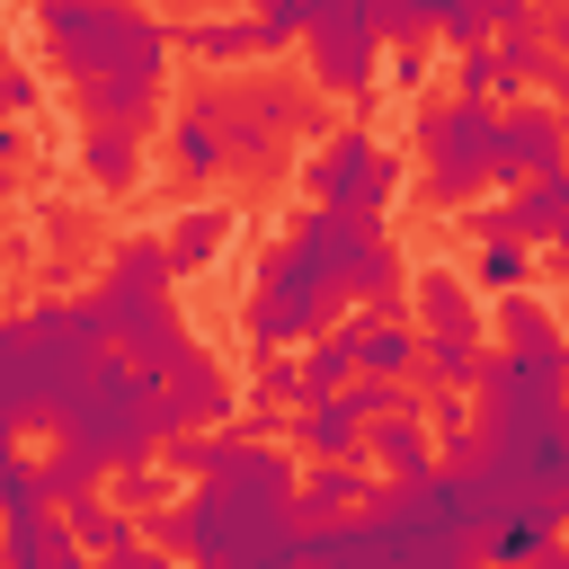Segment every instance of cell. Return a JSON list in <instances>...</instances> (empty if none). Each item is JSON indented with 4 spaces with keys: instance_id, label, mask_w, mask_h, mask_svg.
<instances>
[{
    "instance_id": "obj_1",
    "label": "cell",
    "mask_w": 569,
    "mask_h": 569,
    "mask_svg": "<svg viewBox=\"0 0 569 569\" xmlns=\"http://www.w3.org/2000/svg\"><path fill=\"white\" fill-rule=\"evenodd\" d=\"M53 62L71 71V98L89 124L142 133L160 116V71H169V18L116 9V0H44L36 9Z\"/></svg>"
},
{
    "instance_id": "obj_2",
    "label": "cell",
    "mask_w": 569,
    "mask_h": 569,
    "mask_svg": "<svg viewBox=\"0 0 569 569\" xmlns=\"http://www.w3.org/2000/svg\"><path fill=\"white\" fill-rule=\"evenodd\" d=\"M178 418L160 400V382H142L124 356H98L80 373V391L53 409V445L89 453L98 471H124V462H151V445H169Z\"/></svg>"
},
{
    "instance_id": "obj_3",
    "label": "cell",
    "mask_w": 569,
    "mask_h": 569,
    "mask_svg": "<svg viewBox=\"0 0 569 569\" xmlns=\"http://www.w3.org/2000/svg\"><path fill=\"white\" fill-rule=\"evenodd\" d=\"M98 302H107V356H124L142 382H160V373H178L196 356V338H187V320L169 302V249L160 240H116Z\"/></svg>"
},
{
    "instance_id": "obj_4",
    "label": "cell",
    "mask_w": 569,
    "mask_h": 569,
    "mask_svg": "<svg viewBox=\"0 0 569 569\" xmlns=\"http://www.w3.org/2000/svg\"><path fill=\"white\" fill-rule=\"evenodd\" d=\"M196 107L222 124L231 169H276V160H284V133H311V98H302L284 71H231V80H204Z\"/></svg>"
},
{
    "instance_id": "obj_5",
    "label": "cell",
    "mask_w": 569,
    "mask_h": 569,
    "mask_svg": "<svg viewBox=\"0 0 569 569\" xmlns=\"http://www.w3.org/2000/svg\"><path fill=\"white\" fill-rule=\"evenodd\" d=\"M409 142H418V169H427L436 204H471L480 187H498V107H462V98L427 107L418 98Z\"/></svg>"
},
{
    "instance_id": "obj_6",
    "label": "cell",
    "mask_w": 569,
    "mask_h": 569,
    "mask_svg": "<svg viewBox=\"0 0 569 569\" xmlns=\"http://www.w3.org/2000/svg\"><path fill=\"white\" fill-rule=\"evenodd\" d=\"M338 284L293 249V240H276L267 258H258V276H249V347L258 356H276V347H311L329 320H338Z\"/></svg>"
},
{
    "instance_id": "obj_7",
    "label": "cell",
    "mask_w": 569,
    "mask_h": 569,
    "mask_svg": "<svg viewBox=\"0 0 569 569\" xmlns=\"http://www.w3.org/2000/svg\"><path fill=\"white\" fill-rule=\"evenodd\" d=\"M169 525H178V551H187L196 569H231V560H249L258 542L302 533V525H293V498H240V489H196V498L169 507Z\"/></svg>"
},
{
    "instance_id": "obj_8",
    "label": "cell",
    "mask_w": 569,
    "mask_h": 569,
    "mask_svg": "<svg viewBox=\"0 0 569 569\" xmlns=\"http://www.w3.org/2000/svg\"><path fill=\"white\" fill-rule=\"evenodd\" d=\"M320 98H347L356 124L373 116V80H382V36H373V0H329L311 18V53H302Z\"/></svg>"
},
{
    "instance_id": "obj_9",
    "label": "cell",
    "mask_w": 569,
    "mask_h": 569,
    "mask_svg": "<svg viewBox=\"0 0 569 569\" xmlns=\"http://www.w3.org/2000/svg\"><path fill=\"white\" fill-rule=\"evenodd\" d=\"M169 471L196 489H240V498H293V453L258 436H169Z\"/></svg>"
},
{
    "instance_id": "obj_10",
    "label": "cell",
    "mask_w": 569,
    "mask_h": 569,
    "mask_svg": "<svg viewBox=\"0 0 569 569\" xmlns=\"http://www.w3.org/2000/svg\"><path fill=\"white\" fill-rule=\"evenodd\" d=\"M302 187H311V204H320V213H373V222H382V204H391L400 169L382 160V142H373L365 124H347V133H329V151L302 169Z\"/></svg>"
},
{
    "instance_id": "obj_11",
    "label": "cell",
    "mask_w": 569,
    "mask_h": 569,
    "mask_svg": "<svg viewBox=\"0 0 569 569\" xmlns=\"http://www.w3.org/2000/svg\"><path fill=\"white\" fill-rule=\"evenodd\" d=\"M471 231L480 240H516V249H533V240L569 249V169H551L533 187H498V204H480Z\"/></svg>"
},
{
    "instance_id": "obj_12",
    "label": "cell",
    "mask_w": 569,
    "mask_h": 569,
    "mask_svg": "<svg viewBox=\"0 0 569 569\" xmlns=\"http://www.w3.org/2000/svg\"><path fill=\"white\" fill-rule=\"evenodd\" d=\"M551 169H569V116H560L551 98L498 107V187H533V178H551Z\"/></svg>"
},
{
    "instance_id": "obj_13",
    "label": "cell",
    "mask_w": 569,
    "mask_h": 569,
    "mask_svg": "<svg viewBox=\"0 0 569 569\" xmlns=\"http://www.w3.org/2000/svg\"><path fill=\"white\" fill-rule=\"evenodd\" d=\"M498 338H507V356H516V365H533V373L569 382V329H560L533 293H498Z\"/></svg>"
},
{
    "instance_id": "obj_14",
    "label": "cell",
    "mask_w": 569,
    "mask_h": 569,
    "mask_svg": "<svg viewBox=\"0 0 569 569\" xmlns=\"http://www.w3.org/2000/svg\"><path fill=\"white\" fill-rule=\"evenodd\" d=\"M365 498H373L365 462H311V480H293V525L302 533L311 525H347V516H365Z\"/></svg>"
},
{
    "instance_id": "obj_15",
    "label": "cell",
    "mask_w": 569,
    "mask_h": 569,
    "mask_svg": "<svg viewBox=\"0 0 569 569\" xmlns=\"http://www.w3.org/2000/svg\"><path fill=\"white\" fill-rule=\"evenodd\" d=\"M160 400H169L178 436H196L204 418H213V427L231 418V382H222V365H213V356H187L178 373H160Z\"/></svg>"
},
{
    "instance_id": "obj_16",
    "label": "cell",
    "mask_w": 569,
    "mask_h": 569,
    "mask_svg": "<svg viewBox=\"0 0 569 569\" xmlns=\"http://www.w3.org/2000/svg\"><path fill=\"white\" fill-rule=\"evenodd\" d=\"M365 445H373V462L391 471V489H418V480H436V445H427V427H418V391H409V400H400V409H391V418H382Z\"/></svg>"
},
{
    "instance_id": "obj_17",
    "label": "cell",
    "mask_w": 569,
    "mask_h": 569,
    "mask_svg": "<svg viewBox=\"0 0 569 569\" xmlns=\"http://www.w3.org/2000/svg\"><path fill=\"white\" fill-rule=\"evenodd\" d=\"M169 44L196 53L204 71H231V62H258V18H231V9H213V18H178Z\"/></svg>"
},
{
    "instance_id": "obj_18",
    "label": "cell",
    "mask_w": 569,
    "mask_h": 569,
    "mask_svg": "<svg viewBox=\"0 0 569 569\" xmlns=\"http://www.w3.org/2000/svg\"><path fill=\"white\" fill-rule=\"evenodd\" d=\"M27 418H44L36 356H27V329H18V320H0V453H9V436H18Z\"/></svg>"
},
{
    "instance_id": "obj_19",
    "label": "cell",
    "mask_w": 569,
    "mask_h": 569,
    "mask_svg": "<svg viewBox=\"0 0 569 569\" xmlns=\"http://www.w3.org/2000/svg\"><path fill=\"white\" fill-rule=\"evenodd\" d=\"M409 293H418V311H427V338H480V302H471V284H462L453 267H418Z\"/></svg>"
},
{
    "instance_id": "obj_20",
    "label": "cell",
    "mask_w": 569,
    "mask_h": 569,
    "mask_svg": "<svg viewBox=\"0 0 569 569\" xmlns=\"http://www.w3.org/2000/svg\"><path fill=\"white\" fill-rule=\"evenodd\" d=\"M418 373V329L409 320H356V382H409Z\"/></svg>"
},
{
    "instance_id": "obj_21",
    "label": "cell",
    "mask_w": 569,
    "mask_h": 569,
    "mask_svg": "<svg viewBox=\"0 0 569 569\" xmlns=\"http://www.w3.org/2000/svg\"><path fill=\"white\" fill-rule=\"evenodd\" d=\"M71 560H80V542H71L62 516H9V533H0V569H71Z\"/></svg>"
},
{
    "instance_id": "obj_22",
    "label": "cell",
    "mask_w": 569,
    "mask_h": 569,
    "mask_svg": "<svg viewBox=\"0 0 569 569\" xmlns=\"http://www.w3.org/2000/svg\"><path fill=\"white\" fill-rule=\"evenodd\" d=\"M160 249H169V276H204V267L231 249V213H222V204H187Z\"/></svg>"
},
{
    "instance_id": "obj_23",
    "label": "cell",
    "mask_w": 569,
    "mask_h": 569,
    "mask_svg": "<svg viewBox=\"0 0 569 569\" xmlns=\"http://www.w3.org/2000/svg\"><path fill=\"white\" fill-rule=\"evenodd\" d=\"M80 169H89V187H107V196H124V187H142V133H116V124H89V133H80Z\"/></svg>"
},
{
    "instance_id": "obj_24",
    "label": "cell",
    "mask_w": 569,
    "mask_h": 569,
    "mask_svg": "<svg viewBox=\"0 0 569 569\" xmlns=\"http://www.w3.org/2000/svg\"><path fill=\"white\" fill-rule=\"evenodd\" d=\"M169 160H178V178H222L231 169V151H222V124L187 98L178 107V124H169Z\"/></svg>"
},
{
    "instance_id": "obj_25",
    "label": "cell",
    "mask_w": 569,
    "mask_h": 569,
    "mask_svg": "<svg viewBox=\"0 0 569 569\" xmlns=\"http://www.w3.org/2000/svg\"><path fill=\"white\" fill-rule=\"evenodd\" d=\"M480 338H418V373H427V400H462L480 382Z\"/></svg>"
},
{
    "instance_id": "obj_26",
    "label": "cell",
    "mask_w": 569,
    "mask_h": 569,
    "mask_svg": "<svg viewBox=\"0 0 569 569\" xmlns=\"http://www.w3.org/2000/svg\"><path fill=\"white\" fill-rule=\"evenodd\" d=\"M293 373H302V391H311V400H329V391H347V382H356V320H338V329H320V338H311V356H302Z\"/></svg>"
},
{
    "instance_id": "obj_27",
    "label": "cell",
    "mask_w": 569,
    "mask_h": 569,
    "mask_svg": "<svg viewBox=\"0 0 569 569\" xmlns=\"http://www.w3.org/2000/svg\"><path fill=\"white\" fill-rule=\"evenodd\" d=\"M36 480H44V507H53V516H80V507L98 498V480H107V471H98L89 453H71V445H53V453L36 462Z\"/></svg>"
},
{
    "instance_id": "obj_28",
    "label": "cell",
    "mask_w": 569,
    "mask_h": 569,
    "mask_svg": "<svg viewBox=\"0 0 569 569\" xmlns=\"http://www.w3.org/2000/svg\"><path fill=\"white\" fill-rule=\"evenodd\" d=\"M71 525V542L89 551V560H124V551H142V525L124 516V507H107V498H89L80 516H62Z\"/></svg>"
},
{
    "instance_id": "obj_29",
    "label": "cell",
    "mask_w": 569,
    "mask_h": 569,
    "mask_svg": "<svg viewBox=\"0 0 569 569\" xmlns=\"http://www.w3.org/2000/svg\"><path fill=\"white\" fill-rule=\"evenodd\" d=\"M462 284H480V293H525V284H533V249H516V240H480Z\"/></svg>"
},
{
    "instance_id": "obj_30",
    "label": "cell",
    "mask_w": 569,
    "mask_h": 569,
    "mask_svg": "<svg viewBox=\"0 0 569 569\" xmlns=\"http://www.w3.org/2000/svg\"><path fill=\"white\" fill-rule=\"evenodd\" d=\"M107 507H124V516L142 525L151 507H169V471H151V462H124V471H107Z\"/></svg>"
},
{
    "instance_id": "obj_31",
    "label": "cell",
    "mask_w": 569,
    "mask_h": 569,
    "mask_svg": "<svg viewBox=\"0 0 569 569\" xmlns=\"http://www.w3.org/2000/svg\"><path fill=\"white\" fill-rule=\"evenodd\" d=\"M436 9L445 0H373V36H391V53L400 44H427L436 36Z\"/></svg>"
},
{
    "instance_id": "obj_32",
    "label": "cell",
    "mask_w": 569,
    "mask_h": 569,
    "mask_svg": "<svg viewBox=\"0 0 569 569\" xmlns=\"http://www.w3.org/2000/svg\"><path fill=\"white\" fill-rule=\"evenodd\" d=\"M311 18H320V0H267L258 9V53H284L293 36L311 44Z\"/></svg>"
},
{
    "instance_id": "obj_33",
    "label": "cell",
    "mask_w": 569,
    "mask_h": 569,
    "mask_svg": "<svg viewBox=\"0 0 569 569\" xmlns=\"http://www.w3.org/2000/svg\"><path fill=\"white\" fill-rule=\"evenodd\" d=\"M249 391H258V409H267V418H284V409H311V391H302V373H293L284 356H258V382H249Z\"/></svg>"
},
{
    "instance_id": "obj_34",
    "label": "cell",
    "mask_w": 569,
    "mask_h": 569,
    "mask_svg": "<svg viewBox=\"0 0 569 569\" xmlns=\"http://www.w3.org/2000/svg\"><path fill=\"white\" fill-rule=\"evenodd\" d=\"M453 89H462V107H489V98H498V107H507V98H516V89H507V80H498V53H489V44H480V53H462V62H453Z\"/></svg>"
},
{
    "instance_id": "obj_35",
    "label": "cell",
    "mask_w": 569,
    "mask_h": 569,
    "mask_svg": "<svg viewBox=\"0 0 569 569\" xmlns=\"http://www.w3.org/2000/svg\"><path fill=\"white\" fill-rule=\"evenodd\" d=\"M0 516H53V507H44L36 462H18V453H0Z\"/></svg>"
},
{
    "instance_id": "obj_36",
    "label": "cell",
    "mask_w": 569,
    "mask_h": 569,
    "mask_svg": "<svg viewBox=\"0 0 569 569\" xmlns=\"http://www.w3.org/2000/svg\"><path fill=\"white\" fill-rule=\"evenodd\" d=\"M36 98H44V80L0 44V124H18V116H36Z\"/></svg>"
},
{
    "instance_id": "obj_37",
    "label": "cell",
    "mask_w": 569,
    "mask_h": 569,
    "mask_svg": "<svg viewBox=\"0 0 569 569\" xmlns=\"http://www.w3.org/2000/svg\"><path fill=\"white\" fill-rule=\"evenodd\" d=\"M382 80H391V89H427V53H418V44L382 53Z\"/></svg>"
},
{
    "instance_id": "obj_38",
    "label": "cell",
    "mask_w": 569,
    "mask_h": 569,
    "mask_svg": "<svg viewBox=\"0 0 569 569\" xmlns=\"http://www.w3.org/2000/svg\"><path fill=\"white\" fill-rule=\"evenodd\" d=\"M98 569H169V551H124V560H98Z\"/></svg>"
},
{
    "instance_id": "obj_39",
    "label": "cell",
    "mask_w": 569,
    "mask_h": 569,
    "mask_svg": "<svg viewBox=\"0 0 569 569\" xmlns=\"http://www.w3.org/2000/svg\"><path fill=\"white\" fill-rule=\"evenodd\" d=\"M9 160H18V133L0 124V196H9Z\"/></svg>"
},
{
    "instance_id": "obj_40",
    "label": "cell",
    "mask_w": 569,
    "mask_h": 569,
    "mask_svg": "<svg viewBox=\"0 0 569 569\" xmlns=\"http://www.w3.org/2000/svg\"><path fill=\"white\" fill-rule=\"evenodd\" d=\"M533 569H569V542H551V551H542V560H533Z\"/></svg>"
},
{
    "instance_id": "obj_41",
    "label": "cell",
    "mask_w": 569,
    "mask_h": 569,
    "mask_svg": "<svg viewBox=\"0 0 569 569\" xmlns=\"http://www.w3.org/2000/svg\"><path fill=\"white\" fill-rule=\"evenodd\" d=\"M560 525H569V462H560Z\"/></svg>"
}]
</instances>
